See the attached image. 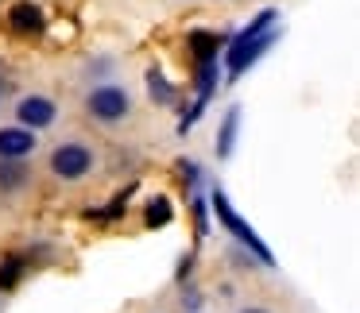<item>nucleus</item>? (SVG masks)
Wrapping results in <instances>:
<instances>
[{
    "instance_id": "obj_1",
    "label": "nucleus",
    "mask_w": 360,
    "mask_h": 313,
    "mask_svg": "<svg viewBox=\"0 0 360 313\" xmlns=\"http://www.w3.org/2000/svg\"><path fill=\"white\" fill-rule=\"evenodd\" d=\"M279 39V32H275V12H259L256 20H252L244 32H236L233 39H229V55H225V66H229V78H240L244 70H248L252 62H256L259 55H264L271 43Z\"/></svg>"
},
{
    "instance_id": "obj_2",
    "label": "nucleus",
    "mask_w": 360,
    "mask_h": 313,
    "mask_svg": "<svg viewBox=\"0 0 360 313\" xmlns=\"http://www.w3.org/2000/svg\"><path fill=\"white\" fill-rule=\"evenodd\" d=\"M210 205H213V213H217V220H221V228H225V232H233L236 236V240H240L244 244V248H248L252 251V255H256L259 259V263H267V267H271L275 263V255H271V248H267V244L264 240H259V236L256 232H252V225H248V220H244L240 217V213H236L233 209V205H229V197H225V189H213V197H210Z\"/></svg>"
},
{
    "instance_id": "obj_3",
    "label": "nucleus",
    "mask_w": 360,
    "mask_h": 313,
    "mask_svg": "<svg viewBox=\"0 0 360 313\" xmlns=\"http://www.w3.org/2000/svg\"><path fill=\"white\" fill-rule=\"evenodd\" d=\"M94 163H97L94 147H86V143H78V140L58 143V147L51 151V174H55V178H63V182L86 178V174L94 171Z\"/></svg>"
},
{
    "instance_id": "obj_4",
    "label": "nucleus",
    "mask_w": 360,
    "mask_h": 313,
    "mask_svg": "<svg viewBox=\"0 0 360 313\" xmlns=\"http://www.w3.org/2000/svg\"><path fill=\"white\" fill-rule=\"evenodd\" d=\"M86 109L101 124H117V120H124L132 112V97H128L124 86H94L86 97Z\"/></svg>"
},
{
    "instance_id": "obj_5",
    "label": "nucleus",
    "mask_w": 360,
    "mask_h": 313,
    "mask_svg": "<svg viewBox=\"0 0 360 313\" xmlns=\"http://www.w3.org/2000/svg\"><path fill=\"white\" fill-rule=\"evenodd\" d=\"M55 116H58L55 101H51V97H43V93H27V97H20V101H16V120H20V128H32V132H39V128H51V124H55Z\"/></svg>"
},
{
    "instance_id": "obj_6",
    "label": "nucleus",
    "mask_w": 360,
    "mask_h": 313,
    "mask_svg": "<svg viewBox=\"0 0 360 313\" xmlns=\"http://www.w3.org/2000/svg\"><path fill=\"white\" fill-rule=\"evenodd\" d=\"M35 132L32 128H20V124H12V128H0V159H20L24 163L27 155L35 151Z\"/></svg>"
},
{
    "instance_id": "obj_7",
    "label": "nucleus",
    "mask_w": 360,
    "mask_h": 313,
    "mask_svg": "<svg viewBox=\"0 0 360 313\" xmlns=\"http://www.w3.org/2000/svg\"><path fill=\"white\" fill-rule=\"evenodd\" d=\"M8 27H12L16 35H43L47 20H43V8H39V4H32V0H20V4H12V8H8Z\"/></svg>"
},
{
    "instance_id": "obj_8",
    "label": "nucleus",
    "mask_w": 360,
    "mask_h": 313,
    "mask_svg": "<svg viewBox=\"0 0 360 313\" xmlns=\"http://www.w3.org/2000/svg\"><path fill=\"white\" fill-rule=\"evenodd\" d=\"M27 166L20 163V159H0V189H8V194H16V189L27 186Z\"/></svg>"
},
{
    "instance_id": "obj_9",
    "label": "nucleus",
    "mask_w": 360,
    "mask_h": 313,
    "mask_svg": "<svg viewBox=\"0 0 360 313\" xmlns=\"http://www.w3.org/2000/svg\"><path fill=\"white\" fill-rule=\"evenodd\" d=\"M221 35H213V32H194L190 35V55H194V62L202 66V62H210V58H217V51H221Z\"/></svg>"
},
{
    "instance_id": "obj_10",
    "label": "nucleus",
    "mask_w": 360,
    "mask_h": 313,
    "mask_svg": "<svg viewBox=\"0 0 360 313\" xmlns=\"http://www.w3.org/2000/svg\"><path fill=\"white\" fill-rule=\"evenodd\" d=\"M236 128H240V109L233 105V109L225 112V124H221V135H217V159H229V155H233Z\"/></svg>"
},
{
    "instance_id": "obj_11",
    "label": "nucleus",
    "mask_w": 360,
    "mask_h": 313,
    "mask_svg": "<svg viewBox=\"0 0 360 313\" xmlns=\"http://www.w3.org/2000/svg\"><path fill=\"white\" fill-rule=\"evenodd\" d=\"M148 89H151V101L174 105V86L163 78V70H159V66H151V70H148Z\"/></svg>"
},
{
    "instance_id": "obj_12",
    "label": "nucleus",
    "mask_w": 360,
    "mask_h": 313,
    "mask_svg": "<svg viewBox=\"0 0 360 313\" xmlns=\"http://www.w3.org/2000/svg\"><path fill=\"white\" fill-rule=\"evenodd\" d=\"M132 189H136V186H128L124 194L117 197V201H109L105 209H89L86 217H89V220H101V225H109V220H120V217H124V209H128V197H132Z\"/></svg>"
},
{
    "instance_id": "obj_13",
    "label": "nucleus",
    "mask_w": 360,
    "mask_h": 313,
    "mask_svg": "<svg viewBox=\"0 0 360 313\" xmlns=\"http://www.w3.org/2000/svg\"><path fill=\"white\" fill-rule=\"evenodd\" d=\"M24 267H27V259L24 255H8L4 263H0V290H12L20 279H24Z\"/></svg>"
},
{
    "instance_id": "obj_14",
    "label": "nucleus",
    "mask_w": 360,
    "mask_h": 313,
    "mask_svg": "<svg viewBox=\"0 0 360 313\" xmlns=\"http://www.w3.org/2000/svg\"><path fill=\"white\" fill-rule=\"evenodd\" d=\"M148 225H151V228L171 225V201H167V197H155V201L148 205Z\"/></svg>"
},
{
    "instance_id": "obj_15",
    "label": "nucleus",
    "mask_w": 360,
    "mask_h": 313,
    "mask_svg": "<svg viewBox=\"0 0 360 313\" xmlns=\"http://www.w3.org/2000/svg\"><path fill=\"white\" fill-rule=\"evenodd\" d=\"M240 313H271V309H264V305H248V309H240Z\"/></svg>"
}]
</instances>
